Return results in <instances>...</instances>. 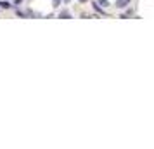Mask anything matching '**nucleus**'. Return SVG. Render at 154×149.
<instances>
[{"label": "nucleus", "mask_w": 154, "mask_h": 149, "mask_svg": "<svg viewBox=\"0 0 154 149\" xmlns=\"http://www.w3.org/2000/svg\"><path fill=\"white\" fill-rule=\"evenodd\" d=\"M64 2H69V0H64Z\"/></svg>", "instance_id": "nucleus-7"}, {"label": "nucleus", "mask_w": 154, "mask_h": 149, "mask_svg": "<svg viewBox=\"0 0 154 149\" xmlns=\"http://www.w3.org/2000/svg\"><path fill=\"white\" fill-rule=\"evenodd\" d=\"M52 5H54V7H59V5H61V0H52Z\"/></svg>", "instance_id": "nucleus-3"}, {"label": "nucleus", "mask_w": 154, "mask_h": 149, "mask_svg": "<svg viewBox=\"0 0 154 149\" xmlns=\"http://www.w3.org/2000/svg\"><path fill=\"white\" fill-rule=\"evenodd\" d=\"M59 17H61V19H68V17H71V14L68 12V11H63V12L59 14Z\"/></svg>", "instance_id": "nucleus-2"}, {"label": "nucleus", "mask_w": 154, "mask_h": 149, "mask_svg": "<svg viewBox=\"0 0 154 149\" xmlns=\"http://www.w3.org/2000/svg\"><path fill=\"white\" fill-rule=\"evenodd\" d=\"M80 2H87V0H80Z\"/></svg>", "instance_id": "nucleus-6"}, {"label": "nucleus", "mask_w": 154, "mask_h": 149, "mask_svg": "<svg viewBox=\"0 0 154 149\" xmlns=\"http://www.w3.org/2000/svg\"><path fill=\"white\" fill-rule=\"evenodd\" d=\"M99 2H100V4H102L104 7H107V5H109V2H107V0H99Z\"/></svg>", "instance_id": "nucleus-5"}, {"label": "nucleus", "mask_w": 154, "mask_h": 149, "mask_svg": "<svg viewBox=\"0 0 154 149\" xmlns=\"http://www.w3.org/2000/svg\"><path fill=\"white\" fill-rule=\"evenodd\" d=\"M0 5H2L4 9H9V7H11V5H9V2H0Z\"/></svg>", "instance_id": "nucleus-4"}, {"label": "nucleus", "mask_w": 154, "mask_h": 149, "mask_svg": "<svg viewBox=\"0 0 154 149\" xmlns=\"http://www.w3.org/2000/svg\"><path fill=\"white\" fill-rule=\"evenodd\" d=\"M128 4H130V0H116V7H119V9L126 7Z\"/></svg>", "instance_id": "nucleus-1"}]
</instances>
